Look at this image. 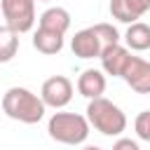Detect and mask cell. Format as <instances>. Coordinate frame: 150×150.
I'll return each mask as SVG.
<instances>
[{"instance_id":"11","label":"cell","mask_w":150,"mask_h":150,"mask_svg":"<svg viewBox=\"0 0 150 150\" xmlns=\"http://www.w3.org/2000/svg\"><path fill=\"white\" fill-rule=\"evenodd\" d=\"M38 26L45 28V30L66 35L68 28H70V14H68V9H63V7H49V9H45V12L40 14Z\"/></svg>"},{"instance_id":"8","label":"cell","mask_w":150,"mask_h":150,"mask_svg":"<svg viewBox=\"0 0 150 150\" xmlns=\"http://www.w3.org/2000/svg\"><path fill=\"white\" fill-rule=\"evenodd\" d=\"M148 9H150V0H110V14L122 23L138 21Z\"/></svg>"},{"instance_id":"17","label":"cell","mask_w":150,"mask_h":150,"mask_svg":"<svg viewBox=\"0 0 150 150\" xmlns=\"http://www.w3.org/2000/svg\"><path fill=\"white\" fill-rule=\"evenodd\" d=\"M112 150H141V148H138V143L131 141V138H117V141L112 143Z\"/></svg>"},{"instance_id":"15","label":"cell","mask_w":150,"mask_h":150,"mask_svg":"<svg viewBox=\"0 0 150 150\" xmlns=\"http://www.w3.org/2000/svg\"><path fill=\"white\" fill-rule=\"evenodd\" d=\"M91 28H94L101 47H110V45H117L120 42V33H117V28L112 23H94Z\"/></svg>"},{"instance_id":"19","label":"cell","mask_w":150,"mask_h":150,"mask_svg":"<svg viewBox=\"0 0 150 150\" xmlns=\"http://www.w3.org/2000/svg\"><path fill=\"white\" fill-rule=\"evenodd\" d=\"M42 2H52V0H42Z\"/></svg>"},{"instance_id":"3","label":"cell","mask_w":150,"mask_h":150,"mask_svg":"<svg viewBox=\"0 0 150 150\" xmlns=\"http://www.w3.org/2000/svg\"><path fill=\"white\" fill-rule=\"evenodd\" d=\"M47 134L52 141L63 145H82L89 138V122L77 112H54L47 122Z\"/></svg>"},{"instance_id":"2","label":"cell","mask_w":150,"mask_h":150,"mask_svg":"<svg viewBox=\"0 0 150 150\" xmlns=\"http://www.w3.org/2000/svg\"><path fill=\"white\" fill-rule=\"evenodd\" d=\"M87 122L103 136H120L127 129V115L122 112L120 105L108 101L105 96L91 98L87 105Z\"/></svg>"},{"instance_id":"13","label":"cell","mask_w":150,"mask_h":150,"mask_svg":"<svg viewBox=\"0 0 150 150\" xmlns=\"http://www.w3.org/2000/svg\"><path fill=\"white\" fill-rule=\"evenodd\" d=\"M33 47H35L40 54H47V56L59 54V52L63 49V35L52 33V30H45V28L38 26V30H35V35H33Z\"/></svg>"},{"instance_id":"12","label":"cell","mask_w":150,"mask_h":150,"mask_svg":"<svg viewBox=\"0 0 150 150\" xmlns=\"http://www.w3.org/2000/svg\"><path fill=\"white\" fill-rule=\"evenodd\" d=\"M124 42H127V49L148 52V49H150V26L143 23V21L129 23V28H127V33H124Z\"/></svg>"},{"instance_id":"16","label":"cell","mask_w":150,"mask_h":150,"mask_svg":"<svg viewBox=\"0 0 150 150\" xmlns=\"http://www.w3.org/2000/svg\"><path fill=\"white\" fill-rule=\"evenodd\" d=\"M134 131H136V136H138L141 141H148V143H150V110H143V112L136 115V120H134Z\"/></svg>"},{"instance_id":"14","label":"cell","mask_w":150,"mask_h":150,"mask_svg":"<svg viewBox=\"0 0 150 150\" xmlns=\"http://www.w3.org/2000/svg\"><path fill=\"white\" fill-rule=\"evenodd\" d=\"M19 52V33L9 26H0V63H7Z\"/></svg>"},{"instance_id":"1","label":"cell","mask_w":150,"mask_h":150,"mask_svg":"<svg viewBox=\"0 0 150 150\" xmlns=\"http://www.w3.org/2000/svg\"><path fill=\"white\" fill-rule=\"evenodd\" d=\"M47 105L38 94H33L26 87H9L2 96V112L9 120L23 122V124H38L45 117Z\"/></svg>"},{"instance_id":"10","label":"cell","mask_w":150,"mask_h":150,"mask_svg":"<svg viewBox=\"0 0 150 150\" xmlns=\"http://www.w3.org/2000/svg\"><path fill=\"white\" fill-rule=\"evenodd\" d=\"M77 91L84 98H89V101L103 96V91H105V75H103V70H96V68L82 70V75L77 77Z\"/></svg>"},{"instance_id":"9","label":"cell","mask_w":150,"mask_h":150,"mask_svg":"<svg viewBox=\"0 0 150 150\" xmlns=\"http://www.w3.org/2000/svg\"><path fill=\"white\" fill-rule=\"evenodd\" d=\"M70 49H73V54H75L77 59H94V56L101 54L103 47H101V42H98V38H96L94 28L89 26V28H82V30H77V33L73 35Z\"/></svg>"},{"instance_id":"18","label":"cell","mask_w":150,"mask_h":150,"mask_svg":"<svg viewBox=\"0 0 150 150\" xmlns=\"http://www.w3.org/2000/svg\"><path fill=\"white\" fill-rule=\"evenodd\" d=\"M82 150H103V148H98V145H84Z\"/></svg>"},{"instance_id":"5","label":"cell","mask_w":150,"mask_h":150,"mask_svg":"<svg viewBox=\"0 0 150 150\" xmlns=\"http://www.w3.org/2000/svg\"><path fill=\"white\" fill-rule=\"evenodd\" d=\"M40 98L47 108H54V110H61L70 103L73 98V82L66 77V75H52L42 82V89H40Z\"/></svg>"},{"instance_id":"6","label":"cell","mask_w":150,"mask_h":150,"mask_svg":"<svg viewBox=\"0 0 150 150\" xmlns=\"http://www.w3.org/2000/svg\"><path fill=\"white\" fill-rule=\"evenodd\" d=\"M122 80L136 94H150V61H145L141 56H129V61L122 70Z\"/></svg>"},{"instance_id":"4","label":"cell","mask_w":150,"mask_h":150,"mask_svg":"<svg viewBox=\"0 0 150 150\" xmlns=\"http://www.w3.org/2000/svg\"><path fill=\"white\" fill-rule=\"evenodd\" d=\"M0 9L5 16V26L12 30L28 33L35 26V0H0Z\"/></svg>"},{"instance_id":"7","label":"cell","mask_w":150,"mask_h":150,"mask_svg":"<svg viewBox=\"0 0 150 150\" xmlns=\"http://www.w3.org/2000/svg\"><path fill=\"white\" fill-rule=\"evenodd\" d=\"M131 52L127 47H122L120 42L117 45H110V47H103L98 59H101V68L105 75H112V77H122V70L129 61Z\"/></svg>"}]
</instances>
